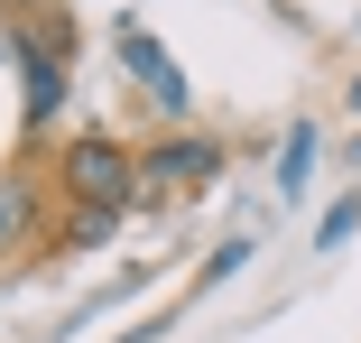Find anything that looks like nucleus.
<instances>
[{"label":"nucleus","instance_id":"1","mask_svg":"<svg viewBox=\"0 0 361 343\" xmlns=\"http://www.w3.org/2000/svg\"><path fill=\"white\" fill-rule=\"evenodd\" d=\"M56 176H65V195H75V214H130V204H139V158L121 140H93V130L65 140Z\"/></svg>","mask_w":361,"mask_h":343},{"label":"nucleus","instance_id":"2","mask_svg":"<svg viewBox=\"0 0 361 343\" xmlns=\"http://www.w3.org/2000/svg\"><path fill=\"white\" fill-rule=\"evenodd\" d=\"M223 167V140H167V149H149L139 158V195H176V186H195V176H213Z\"/></svg>","mask_w":361,"mask_h":343},{"label":"nucleus","instance_id":"3","mask_svg":"<svg viewBox=\"0 0 361 343\" xmlns=\"http://www.w3.org/2000/svg\"><path fill=\"white\" fill-rule=\"evenodd\" d=\"M121 56H130V75L149 84V93H158L167 112H185V75H176V56H167V47H158L149 28H121Z\"/></svg>","mask_w":361,"mask_h":343},{"label":"nucleus","instance_id":"4","mask_svg":"<svg viewBox=\"0 0 361 343\" xmlns=\"http://www.w3.org/2000/svg\"><path fill=\"white\" fill-rule=\"evenodd\" d=\"M315 176V130H287V149H278V195H297Z\"/></svg>","mask_w":361,"mask_h":343},{"label":"nucleus","instance_id":"5","mask_svg":"<svg viewBox=\"0 0 361 343\" xmlns=\"http://www.w3.org/2000/svg\"><path fill=\"white\" fill-rule=\"evenodd\" d=\"M28 214H37V195L10 176V186H0V251H10V241H28Z\"/></svg>","mask_w":361,"mask_h":343},{"label":"nucleus","instance_id":"6","mask_svg":"<svg viewBox=\"0 0 361 343\" xmlns=\"http://www.w3.org/2000/svg\"><path fill=\"white\" fill-rule=\"evenodd\" d=\"M111 223H121V214H75L56 241H65V251H102V241H111Z\"/></svg>","mask_w":361,"mask_h":343},{"label":"nucleus","instance_id":"7","mask_svg":"<svg viewBox=\"0 0 361 343\" xmlns=\"http://www.w3.org/2000/svg\"><path fill=\"white\" fill-rule=\"evenodd\" d=\"M352 223H361V195H343L334 214H324V232H315V251H343V241H352Z\"/></svg>","mask_w":361,"mask_h":343}]
</instances>
